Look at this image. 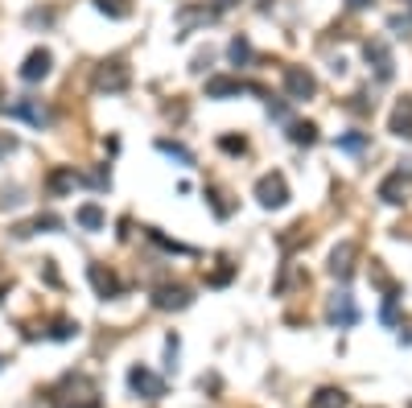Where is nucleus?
Returning a JSON list of instances; mask_svg holds the SVG:
<instances>
[{
    "mask_svg": "<svg viewBox=\"0 0 412 408\" xmlns=\"http://www.w3.org/2000/svg\"><path fill=\"white\" fill-rule=\"evenodd\" d=\"M256 198H260V206H268V211L285 206V202H289V182H285V173H264V177L256 182Z\"/></svg>",
    "mask_w": 412,
    "mask_h": 408,
    "instance_id": "nucleus-1",
    "label": "nucleus"
},
{
    "mask_svg": "<svg viewBox=\"0 0 412 408\" xmlns=\"http://www.w3.org/2000/svg\"><path fill=\"white\" fill-rule=\"evenodd\" d=\"M128 387H132L136 396H145V400H161V396H165V380L153 375L148 367H132V371H128Z\"/></svg>",
    "mask_w": 412,
    "mask_h": 408,
    "instance_id": "nucleus-2",
    "label": "nucleus"
},
{
    "mask_svg": "<svg viewBox=\"0 0 412 408\" xmlns=\"http://www.w3.org/2000/svg\"><path fill=\"white\" fill-rule=\"evenodd\" d=\"M285 91H289L293 103H297V99H314L317 78L305 71V66H285Z\"/></svg>",
    "mask_w": 412,
    "mask_h": 408,
    "instance_id": "nucleus-3",
    "label": "nucleus"
},
{
    "mask_svg": "<svg viewBox=\"0 0 412 408\" xmlns=\"http://www.w3.org/2000/svg\"><path fill=\"white\" fill-rule=\"evenodd\" d=\"M128 66L124 62H99V71H95V91H124L128 87Z\"/></svg>",
    "mask_w": 412,
    "mask_h": 408,
    "instance_id": "nucleus-4",
    "label": "nucleus"
},
{
    "mask_svg": "<svg viewBox=\"0 0 412 408\" xmlns=\"http://www.w3.org/2000/svg\"><path fill=\"white\" fill-rule=\"evenodd\" d=\"M49 66H54V54H49V49H33V54L21 62V78L25 83H42V78L49 74Z\"/></svg>",
    "mask_w": 412,
    "mask_h": 408,
    "instance_id": "nucleus-5",
    "label": "nucleus"
},
{
    "mask_svg": "<svg viewBox=\"0 0 412 408\" xmlns=\"http://www.w3.org/2000/svg\"><path fill=\"white\" fill-rule=\"evenodd\" d=\"M153 301H157V310H186V305H190V288L186 285H161Z\"/></svg>",
    "mask_w": 412,
    "mask_h": 408,
    "instance_id": "nucleus-6",
    "label": "nucleus"
},
{
    "mask_svg": "<svg viewBox=\"0 0 412 408\" xmlns=\"http://www.w3.org/2000/svg\"><path fill=\"white\" fill-rule=\"evenodd\" d=\"M330 272H334V276H342V281L355 272V243H351V240H342L339 247L330 252Z\"/></svg>",
    "mask_w": 412,
    "mask_h": 408,
    "instance_id": "nucleus-7",
    "label": "nucleus"
},
{
    "mask_svg": "<svg viewBox=\"0 0 412 408\" xmlns=\"http://www.w3.org/2000/svg\"><path fill=\"white\" fill-rule=\"evenodd\" d=\"M87 276H91V285H95L99 297H116V293H120V281H116L103 264H91V268H87Z\"/></svg>",
    "mask_w": 412,
    "mask_h": 408,
    "instance_id": "nucleus-8",
    "label": "nucleus"
},
{
    "mask_svg": "<svg viewBox=\"0 0 412 408\" xmlns=\"http://www.w3.org/2000/svg\"><path fill=\"white\" fill-rule=\"evenodd\" d=\"M404 194H408L404 173H392V177H384V182H379V198H384V202H392V206H400V202H404Z\"/></svg>",
    "mask_w": 412,
    "mask_h": 408,
    "instance_id": "nucleus-9",
    "label": "nucleus"
},
{
    "mask_svg": "<svg viewBox=\"0 0 412 408\" xmlns=\"http://www.w3.org/2000/svg\"><path fill=\"white\" fill-rule=\"evenodd\" d=\"M330 322H339V326H355V322H359V313H355V305H351L346 293H334V301H330Z\"/></svg>",
    "mask_w": 412,
    "mask_h": 408,
    "instance_id": "nucleus-10",
    "label": "nucleus"
},
{
    "mask_svg": "<svg viewBox=\"0 0 412 408\" xmlns=\"http://www.w3.org/2000/svg\"><path fill=\"white\" fill-rule=\"evenodd\" d=\"M367 62H375V74H379L384 83L392 78V54H388L384 42H367Z\"/></svg>",
    "mask_w": 412,
    "mask_h": 408,
    "instance_id": "nucleus-11",
    "label": "nucleus"
},
{
    "mask_svg": "<svg viewBox=\"0 0 412 408\" xmlns=\"http://www.w3.org/2000/svg\"><path fill=\"white\" fill-rule=\"evenodd\" d=\"M392 132L404 136V141H412V99H404V103L392 112Z\"/></svg>",
    "mask_w": 412,
    "mask_h": 408,
    "instance_id": "nucleus-12",
    "label": "nucleus"
},
{
    "mask_svg": "<svg viewBox=\"0 0 412 408\" xmlns=\"http://www.w3.org/2000/svg\"><path fill=\"white\" fill-rule=\"evenodd\" d=\"M49 194H66V190H74V186H78V173H74V169H54V173H49Z\"/></svg>",
    "mask_w": 412,
    "mask_h": 408,
    "instance_id": "nucleus-13",
    "label": "nucleus"
},
{
    "mask_svg": "<svg viewBox=\"0 0 412 408\" xmlns=\"http://www.w3.org/2000/svg\"><path fill=\"white\" fill-rule=\"evenodd\" d=\"M243 83L240 78H211L206 83V99H227V95H240Z\"/></svg>",
    "mask_w": 412,
    "mask_h": 408,
    "instance_id": "nucleus-14",
    "label": "nucleus"
},
{
    "mask_svg": "<svg viewBox=\"0 0 412 408\" xmlns=\"http://www.w3.org/2000/svg\"><path fill=\"white\" fill-rule=\"evenodd\" d=\"M62 227V218L54 215H37L33 223H25V227H17V240H25V235H33V231H58Z\"/></svg>",
    "mask_w": 412,
    "mask_h": 408,
    "instance_id": "nucleus-15",
    "label": "nucleus"
},
{
    "mask_svg": "<svg viewBox=\"0 0 412 408\" xmlns=\"http://www.w3.org/2000/svg\"><path fill=\"white\" fill-rule=\"evenodd\" d=\"M74 218H78V227H87V231H99V227H103V211H99L95 202H83Z\"/></svg>",
    "mask_w": 412,
    "mask_h": 408,
    "instance_id": "nucleus-16",
    "label": "nucleus"
},
{
    "mask_svg": "<svg viewBox=\"0 0 412 408\" xmlns=\"http://www.w3.org/2000/svg\"><path fill=\"white\" fill-rule=\"evenodd\" d=\"M314 408H346V392H339V387H322L314 396Z\"/></svg>",
    "mask_w": 412,
    "mask_h": 408,
    "instance_id": "nucleus-17",
    "label": "nucleus"
},
{
    "mask_svg": "<svg viewBox=\"0 0 412 408\" xmlns=\"http://www.w3.org/2000/svg\"><path fill=\"white\" fill-rule=\"evenodd\" d=\"M17 112H21L29 124H37V128H42V124H49V112H46V107H37L33 99H21V103H17Z\"/></svg>",
    "mask_w": 412,
    "mask_h": 408,
    "instance_id": "nucleus-18",
    "label": "nucleus"
},
{
    "mask_svg": "<svg viewBox=\"0 0 412 408\" xmlns=\"http://www.w3.org/2000/svg\"><path fill=\"white\" fill-rule=\"evenodd\" d=\"M289 141L293 144H314L317 141V124H310V120H305V124H293V128H289Z\"/></svg>",
    "mask_w": 412,
    "mask_h": 408,
    "instance_id": "nucleus-19",
    "label": "nucleus"
},
{
    "mask_svg": "<svg viewBox=\"0 0 412 408\" xmlns=\"http://www.w3.org/2000/svg\"><path fill=\"white\" fill-rule=\"evenodd\" d=\"M157 148H161V153H170L173 161H182V165H194L190 148H182V144H173V141H157Z\"/></svg>",
    "mask_w": 412,
    "mask_h": 408,
    "instance_id": "nucleus-20",
    "label": "nucleus"
},
{
    "mask_svg": "<svg viewBox=\"0 0 412 408\" xmlns=\"http://www.w3.org/2000/svg\"><path fill=\"white\" fill-rule=\"evenodd\" d=\"M95 4H99V13H107V17H116V21L128 17V4H124V0H95Z\"/></svg>",
    "mask_w": 412,
    "mask_h": 408,
    "instance_id": "nucleus-21",
    "label": "nucleus"
},
{
    "mask_svg": "<svg viewBox=\"0 0 412 408\" xmlns=\"http://www.w3.org/2000/svg\"><path fill=\"white\" fill-rule=\"evenodd\" d=\"M227 54H231V62H247V58H252V46H247V37H235V42H231V49H227Z\"/></svg>",
    "mask_w": 412,
    "mask_h": 408,
    "instance_id": "nucleus-22",
    "label": "nucleus"
},
{
    "mask_svg": "<svg viewBox=\"0 0 412 408\" xmlns=\"http://www.w3.org/2000/svg\"><path fill=\"white\" fill-rule=\"evenodd\" d=\"M363 144H367V136H363V132H351V136H342V141H339V148H351V153H359Z\"/></svg>",
    "mask_w": 412,
    "mask_h": 408,
    "instance_id": "nucleus-23",
    "label": "nucleus"
},
{
    "mask_svg": "<svg viewBox=\"0 0 412 408\" xmlns=\"http://www.w3.org/2000/svg\"><path fill=\"white\" fill-rule=\"evenodd\" d=\"M218 148H223V153H243V148H247V141H243V136H223V141H218Z\"/></svg>",
    "mask_w": 412,
    "mask_h": 408,
    "instance_id": "nucleus-24",
    "label": "nucleus"
},
{
    "mask_svg": "<svg viewBox=\"0 0 412 408\" xmlns=\"http://www.w3.org/2000/svg\"><path fill=\"white\" fill-rule=\"evenodd\" d=\"M13 148H17V141H13V136H8V132H0V157H8V153H13Z\"/></svg>",
    "mask_w": 412,
    "mask_h": 408,
    "instance_id": "nucleus-25",
    "label": "nucleus"
},
{
    "mask_svg": "<svg viewBox=\"0 0 412 408\" xmlns=\"http://www.w3.org/2000/svg\"><path fill=\"white\" fill-rule=\"evenodd\" d=\"M268 116H272V120H285V116H289V107H285V103H268Z\"/></svg>",
    "mask_w": 412,
    "mask_h": 408,
    "instance_id": "nucleus-26",
    "label": "nucleus"
},
{
    "mask_svg": "<svg viewBox=\"0 0 412 408\" xmlns=\"http://www.w3.org/2000/svg\"><path fill=\"white\" fill-rule=\"evenodd\" d=\"M74 330H78V326H71V322H58V326H54V338H71Z\"/></svg>",
    "mask_w": 412,
    "mask_h": 408,
    "instance_id": "nucleus-27",
    "label": "nucleus"
},
{
    "mask_svg": "<svg viewBox=\"0 0 412 408\" xmlns=\"http://www.w3.org/2000/svg\"><path fill=\"white\" fill-rule=\"evenodd\" d=\"M346 4H351V8H367V4H371V0H346Z\"/></svg>",
    "mask_w": 412,
    "mask_h": 408,
    "instance_id": "nucleus-28",
    "label": "nucleus"
},
{
    "mask_svg": "<svg viewBox=\"0 0 412 408\" xmlns=\"http://www.w3.org/2000/svg\"><path fill=\"white\" fill-rule=\"evenodd\" d=\"M235 4H240V0H218V8H235Z\"/></svg>",
    "mask_w": 412,
    "mask_h": 408,
    "instance_id": "nucleus-29",
    "label": "nucleus"
},
{
    "mask_svg": "<svg viewBox=\"0 0 412 408\" xmlns=\"http://www.w3.org/2000/svg\"><path fill=\"white\" fill-rule=\"evenodd\" d=\"M0 112H4V87H0Z\"/></svg>",
    "mask_w": 412,
    "mask_h": 408,
    "instance_id": "nucleus-30",
    "label": "nucleus"
},
{
    "mask_svg": "<svg viewBox=\"0 0 412 408\" xmlns=\"http://www.w3.org/2000/svg\"><path fill=\"white\" fill-rule=\"evenodd\" d=\"M408 4H412V0H408Z\"/></svg>",
    "mask_w": 412,
    "mask_h": 408,
    "instance_id": "nucleus-31",
    "label": "nucleus"
}]
</instances>
